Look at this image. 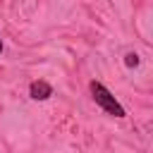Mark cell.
Segmentation results:
<instances>
[{"label": "cell", "mask_w": 153, "mask_h": 153, "mask_svg": "<svg viewBox=\"0 0 153 153\" xmlns=\"http://www.w3.org/2000/svg\"><path fill=\"white\" fill-rule=\"evenodd\" d=\"M91 93H93V100H96V105H100L108 115H112V117H124L127 112H124V108L115 100V96L100 84V81H91Z\"/></svg>", "instance_id": "cell-1"}, {"label": "cell", "mask_w": 153, "mask_h": 153, "mask_svg": "<svg viewBox=\"0 0 153 153\" xmlns=\"http://www.w3.org/2000/svg\"><path fill=\"white\" fill-rule=\"evenodd\" d=\"M29 96H31L33 100H45V98L53 96V86H50L48 81H33V84L29 86Z\"/></svg>", "instance_id": "cell-2"}, {"label": "cell", "mask_w": 153, "mask_h": 153, "mask_svg": "<svg viewBox=\"0 0 153 153\" xmlns=\"http://www.w3.org/2000/svg\"><path fill=\"white\" fill-rule=\"evenodd\" d=\"M124 65H127V67H136V65H139V55H136V53H127Z\"/></svg>", "instance_id": "cell-3"}, {"label": "cell", "mask_w": 153, "mask_h": 153, "mask_svg": "<svg viewBox=\"0 0 153 153\" xmlns=\"http://www.w3.org/2000/svg\"><path fill=\"white\" fill-rule=\"evenodd\" d=\"M0 50H2V41H0Z\"/></svg>", "instance_id": "cell-4"}]
</instances>
